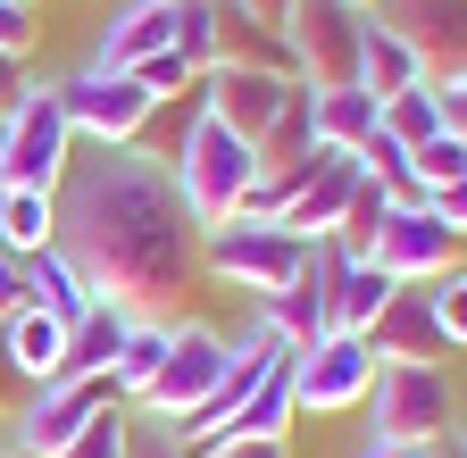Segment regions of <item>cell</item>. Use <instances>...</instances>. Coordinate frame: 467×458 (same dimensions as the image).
<instances>
[{
  "label": "cell",
  "instance_id": "1",
  "mask_svg": "<svg viewBox=\"0 0 467 458\" xmlns=\"http://www.w3.org/2000/svg\"><path fill=\"white\" fill-rule=\"evenodd\" d=\"M58 250L76 259L92 300L167 317V300L201 275V225L184 217L159 150L92 142L58 184Z\"/></svg>",
  "mask_w": 467,
  "mask_h": 458
},
{
  "label": "cell",
  "instance_id": "2",
  "mask_svg": "<svg viewBox=\"0 0 467 458\" xmlns=\"http://www.w3.org/2000/svg\"><path fill=\"white\" fill-rule=\"evenodd\" d=\"M167 176H175L184 217L209 234V225H234V217H243V200H251V184H259V150H251L243 134H225L209 108H192L184 142L167 150Z\"/></svg>",
  "mask_w": 467,
  "mask_h": 458
},
{
  "label": "cell",
  "instance_id": "3",
  "mask_svg": "<svg viewBox=\"0 0 467 458\" xmlns=\"http://www.w3.org/2000/svg\"><path fill=\"white\" fill-rule=\"evenodd\" d=\"M301 267H309V242L292 234V225L234 217V225H209V234H201V275H217L225 292L275 300L284 283H301Z\"/></svg>",
  "mask_w": 467,
  "mask_h": 458
},
{
  "label": "cell",
  "instance_id": "4",
  "mask_svg": "<svg viewBox=\"0 0 467 458\" xmlns=\"http://www.w3.org/2000/svg\"><path fill=\"white\" fill-rule=\"evenodd\" d=\"M359 409H368V442L434 450V442H451L459 392H451V367H376V383H368Z\"/></svg>",
  "mask_w": 467,
  "mask_h": 458
},
{
  "label": "cell",
  "instance_id": "5",
  "mask_svg": "<svg viewBox=\"0 0 467 458\" xmlns=\"http://www.w3.org/2000/svg\"><path fill=\"white\" fill-rule=\"evenodd\" d=\"M225 359H234V341L217 333V325H201V317H175V341H167V367H159V383L142 392V425H159V433H175L201 400L225 383Z\"/></svg>",
  "mask_w": 467,
  "mask_h": 458
},
{
  "label": "cell",
  "instance_id": "6",
  "mask_svg": "<svg viewBox=\"0 0 467 458\" xmlns=\"http://www.w3.org/2000/svg\"><path fill=\"white\" fill-rule=\"evenodd\" d=\"M359 34H368V9H350V0H292V17H284L292 76L309 92L359 84Z\"/></svg>",
  "mask_w": 467,
  "mask_h": 458
},
{
  "label": "cell",
  "instance_id": "7",
  "mask_svg": "<svg viewBox=\"0 0 467 458\" xmlns=\"http://www.w3.org/2000/svg\"><path fill=\"white\" fill-rule=\"evenodd\" d=\"M284 383H292V409H301V417H342V409L368 400L376 351L359 333H326V341H309V351L284 359Z\"/></svg>",
  "mask_w": 467,
  "mask_h": 458
},
{
  "label": "cell",
  "instance_id": "8",
  "mask_svg": "<svg viewBox=\"0 0 467 458\" xmlns=\"http://www.w3.org/2000/svg\"><path fill=\"white\" fill-rule=\"evenodd\" d=\"M76 167V134L58 117V92L34 84L17 108H9V150H0V184H26V192H58Z\"/></svg>",
  "mask_w": 467,
  "mask_h": 458
},
{
  "label": "cell",
  "instance_id": "9",
  "mask_svg": "<svg viewBox=\"0 0 467 458\" xmlns=\"http://www.w3.org/2000/svg\"><path fill=\"white\" fill-rule=\"evenodd\" d=\"M109 375H58V383H34L26 400H17V417H9V450H26V458H58L100 409H109Z\"/></svg>",
  "mask_w": 467,
  "mask_h": 458
},
{
  "label": "cell",
  "instance_id": "10",
  "mask_svg": "<svg viewBox=\"0 0 467 458\" xmlns=\"http://www.w3.org/2000/svg\"><path fill=\"white\" fill-rule=\"evenodd\" d=\"M50 92H58V117H67V134H76V142H142L150 108H159L134 76H100V67L58 76Z\"/></svg>",
  "mask_w": 467,
  "mask_h": 458
},
{
  "label": "cell",
  "instance_id": "11",
  "mask_svg": "<svg viewBox=\"0 0 467 458\" xmlns=\"http://www.w3.org/2000/svg\"><path fill=\"white\" fill-rule=\"evenodd\" d=\"M368 17L418 50L426 84H459L467 76V0H376Z\"/></svg>",
  "mask_w": 467,
  "mask_h": 458
},
{
  "label": "cell",
  "instance_id": "12",
  "mask_svg": "<svg viewBox=\"0 0 467 458\" xmlns=\"http://www.w3.org/2000/svg\"><path fill=\"white\" fill-rule=\"evenodd\" d=\"M201 108L225 126V134H243V142H259L292 100H301V76H275V67H201Z\"/></svg>",
  "mask_w": 467,
  "mask_h": 458
},
{
  "label": "cell",
  "instance_id": "13",
  "mask_svg": "<svg viewBox=\"0 0 467 458\" xmlns=\"http://www.w3.org/2000/svg\"><path fill=\"white\" fill-rule=\"evenodd\" d=\"M459 234H451V225L434 217V209H392L384 225H376V267L392 275V283H434V275H451L459 267Z\"/></svg>",
  "mask_w": 467,
  "mask_h": 458
},
{
  "label": "cell",
  "instance_id": "14",
  "mask_svg": "<svg viewBox=\"0 0 467 458\" xmlns=\"http://www.w3.org/2000/svg\"><path fill=\"white\" fill-rule=\"evenodd\" d=\"M376 367H451V341L434 325V300H426V283H400V292L384 300V317L359 333Z\"/></svg>",
  "mask_w": 467,
  "mask_h": 458
},
{
  "label": "cell",
  "instance_id": "15",
  "mask_svg": "<svg viewBox=\"0 0 467 458\" xmlns=\"http://www.w3.org/2000/svg\"><path fill=\"white\" fill-rule=\"evenodd\" d=\"M175 9L184 0H126L100 34H92V59L84 67H100V76H134L142 59H159V50H175Z\"/></svg>",
  "mask_w": 467,
  "mask_h": 458
},
{
  "label": "cell",
  "instance_id": "16",
  "mask_svg": "<svg viewBox=\"0 0 467 458\" xmlns=\"http://www.w3.org/2000/svg\"><path fill=\"white\" fill-rule=\"evenodd\" d=\"M392 292H400V283H392L376 259H350V250L326 242V325H334V333H368Z\"/></svg>",
  "mask_w": 467,
  "mask_h": 458
},
{
  "label": "cell",
  "instance_id": "17",
  "mask_svg": "<svg viewBox=\"0 0 467 458\" xmlns=\"http://www.w3.org/2000/svg\"><path fill=\"white\" fill-rule=\"evenodd\" d=\"M0 341H9V367L26 375V392L67 375V325H58V317H42V309H17L9 325H0Z\"/></svg>",
  "mask_w": 467,
  "mask_h": 458
},
{
  "label": "cell",
  "instance_id": "18",
  "mask_svg": "<svg viewBox=\"0 0 467 458\" xmlns=\"http://www.w3.org/2000/svg\"><path fill=\"white\" fill-rule=\"evenodd\" d=\"M309 134L317 150H342V158H359L376 142V100L359 84H342V92H309Z\"/></svg>",
  "mask_w": 467,
  "mask_h": 458
},
{
  "label": "cell",
  "instance_id": "19",
  "mask_svg": "<svg viewBox=\"0 0 467 458\" xmlns=\"http://www.w3.org/2000/svg\"><path fill=\"white\" fill-rule=\"evenodd\" d=\"M167 341H175V317H134L126 351H117V367H109V392L126 400V409H142V392L159 383V367H167Z\"/></svg>",
  "mask_w": 467,
  "mask_h": 458
},
{
  "label": "cell",
  "instance_id": "20",
  "mask_svg": "<svg viewBox=\"0 0 467 458\" xmlns=\"http://www.w3.org/2000/svg\"><path fill=\"white\" fill-rule=\"evenodd\" d=\"M426 84V67H418V50H409L400 34H384L376 17H368V34H359V92L384 108L392 92H418Z\"/></svg>",
  "mask_w": 467,
  "mask_h": 458
},
{
  "label": "cell",
  "instance_id": "21",
  "mask_svg": "<svg viewBox=\"0 0 467 458\" xmlns=\"http://www.w3.org/2000/svg\"><path fill=\"white\" fill-rule=\"evenodd\" d=\"M126 333H134V309L92 300V309L67 325V375H109V367H117V351H126Z\"/></svg>",
  "mask_w": 467,
  "mask_h": 458
},
{
  "label": "cell",
  "instance_id": "22",
  "mask_svg": "<svg viewBox=\"0 0 467 458\" xmlns=\"http://www.w3.org/2000/svg\"><path fill=\"white\" fill-rule=\"evenodd\" d=\"M26 309H42V317H58V325H76V317L92 309V292H84V275H76V259L58 250V242L26 259Z\"/></svg>",
  "mask_w": 467,
  "mask_h": 458
},
{
  "label": "cell",
  "instance_id": "23",
  "mask_svg": "<svg viewBox=\"0 0 467 458\" xmlns=\"http://www.w3.org/2000/svg\"><path fill=\"white\" fill-rule=\"evenodd\" d=\"M0 242L17 259L58 242V192H26V184H0Z\"/></svg>",
  "mask_w": 467,
  "mask_h": 458
},
{
  "label": "cell",
  "instance_id": "24",
  "mask_svg": "<svg viewBox=\"0 0 467 458\" xmlns=\"http://www.w3.org/2000/svg\"><path fill=\"white\" fill-rule=\"evenodd\" d=\"M292 425H301V409H292V383H284V367L234 409V425L225 433H243V442H292Z\"/></svg>",
  "mask_w": 467,
  "mask_h": 458
},
{
  "label": "cell",
  "instance_id": "25",
  "mask_svg": "<svg viewBox=\"0 0 467 458\" xmlns=\"http://www.w3.org/2000/svg\"><path fill=\"white\" fill-rule=\"evenodd\" d=\"M251 150H259V176H292V167H301V158L317 150V134H309V84H301V100H292L284 117H275V126L251 142Z\"/></svg>",
  "mask_w": 467,
  "mask_h": 458
},
{
  "label": "cell",
  "instance_id": "26",
  "mask_svg": "<svg viewBox=\"0 0 467 458\" xmlns=\"http://www.w3.org/2000/svg\"><path fill=\"white\" fill-rule=\"evenodd\" d=\"M376 126L400 142V150H418V142H434L442 134V108H434V84H418V92H392L384 108H376Z\"/></svg>",
  "mask_w": 467,
  "mask_h": 458
},
{
  "label": "cell",
  "instance_id": "27",
  "mask_svg": "<svg viewBox=\"0 0 467 458\" xmlns=\"http://www.w3.org/2000/svg\"><path fill=\"white\" fill-rule=\"evenodd\" d=\"M126 442H134V409H126V400H109V409L58 450V458H126Z\"/></svg>",
  "mask_w": 467,
  "mask_h": 458
},
{
  "label": "cell",
  "instance_id": "28",
  "mask_svg": "<svg viewBox=\"0 0 467 458\" xmlns=\"http://www.w3.org/2000/svg\"><path fill=\"white\" fill-rule=\"evenodd\" d=\"M409 176H418V192H442V184H459V176H467V142H459V134H434V142H418V150H409Z\"/></svg>",
  "mask_w": 467,
  "mask_h": 458
},
{
  "label": "cell",
  "instance_id": "29",
  "mask_svg": "<svg viewBox=\"0 0 467 458\" xmlns=\"http://www.w3.org/2000/svg\"><path fill=\"white\" fill-rule=\"evenodd\" d=\"M217 17H225V0H184V9H175V50H184L192 67L217 59Z\"/></svg>",
  "mask_w": 467,
  "mask_h": 458
},
{
  "label": "cell",
  "instance_id": "30",
  "mask_svg": "<svg viewBox=\"0 0 467 458\" xmlns=\"http://www.w3.org/2000/svg\"><path fill=\"white\" fill-rule=\"evenodd\" d=\"M426 300H434V325H442V341H451V351H467V267L434 275V283H426Z\"/></svg>",
  "mask_w": 467,
  "mask_h": 458
},
{
  "label": "cell",
  "instance_id": "31",
  "mask_svg": "<svg viewBox=\"0 0 467 458\" xmlns=\"http://www.w3.org/2000/svg\"><path fill=\"white\" fill-rule=\"evenodd\" d=\"M134 84H142L150 100H175V92H192V84H201V67L184 59V50H159V59H142V67H134Z\"/></svg>",
  "mask_w": 467,
  "mask_h": 458
},
{
  "label": "cell",
  "instance_id": "32",
  "mask_svg": "<svg viewBox=\"0 0 467 458\" xmlns=\"http://www.w3.org/2000/svg\"><path fill=\"white\" fill-rule=\"evenodd\" d=\"M34 9H26V0H0V50H26V59H34Z\"/></svg>",
  "mask_w": 467,
  "mask_h": 458
},
{
  "label": "cell",
  "instance_id": "33",
  "mask_svg": "<svg viewBox=\"0 0 467 458\" xmlns=\"http://www.w3.org/2000/svg\"><path fill=\"white\" fill-rule=\"evenodd\" d=\"M17 309H26V259H17L9 242H0V325H9Z\"/></svg>",
  "mask_w": 467,
  "mask_h": 458
},
{
  "label": "cell",
  "instance_id": "34",
  "mask_svg": "<svg viewBox=\"0 0 467 458\" xmlns=\"http://www.w3.org/2000/svg\"><path fill=\"white\" fill-rule=\"evenodd\" d=\"M192 458H292V442H243V433H225V442H209Z\"/></svg>",
  "mask_w": 467,
  "mask_h": 458
},
{
  "label": "cell",
  "instance_id": "35",
  "mask_svg": "<svg viewBox=\"0 0 467 458\" xmlns=\"http://www.w3.org/2000/svg\"><path fill=\"white\" fill-rule=\"evenodd\" d=\"M426 209H434V217L451 225V234L467 242V176H459V184H442V192H426Z\"/></svg>",
  "mask_w": 467,
  "mask_h": 458
},
{
  "label": "cell",
  "instance_id": "36",
  "mask_svg": "<svg viewBox=\"0 0 467 458\" xmlns=\"http://www.w3.org/2000/svg\"><path fill=\"white\" fill-rule=\"evenodd\" d=\"M126 458H192V450L175 442V433H159V425H142V417H134V442H126Z\"/></svg>",
  "mask_w": 467,
  "mask_h": 458
},
{
  "label": "cell",
  "instance_id": "37",
  "mask_svg": "<svg viewBox=\"0 0 467 458\" xmlns=\"http://www.w3.org/2000/svg\"><path fill=\"white\" fill-rule=\"evenodd\" d=\"M34 92V67H26V50H0V108H17Z\"/></svg>",
  "mask_w": 467,
  "mask_h": 458
},
{
  "label": "cell",
  "instance_id": "38",
  "mask_svg": "<svg viewBox=\"0 0 467 458\" xmlns=\"http://www.w3.org/2000/svg\"><path fill=\"white\" fill-rule=\"evenodd\" d=\"M434 108H442V134L467 142V76H459V84H434Z\"/></svg>",
  "mask_w": 467,
  "mask_h": 458
},
{
  "label": "cell",
  "instance_id": "39",
  "mask_svg": "<svg viewBox=\"0 0 467 458\" xmlns=\"http://www.w3.org/2000/svg\"><path fill=\"white\" fill-rule=\"evenodd\" d=\"M234 17H251V25H267V34H284V17H292V0H225Z\"/></svg>",
  "mask_w": 467,
  "mask_h": 458
},
{
  "label": "cell",
  "instance_id": "40",
  "mask_svg": "<svg viewBox=\"0 0 467 458\" xmlns=\"http://www.w3.org/2000/svg\"><path fill=\"white\" fill-rule=\"evenodd\" d=\"M17 400H26V375L9 367V341H0V417H17Z\"/></svg>",
  "mask_w": 467,
  "mask_h": 458
},
{
  "label": "cell",
  "instance_id": "41",
  "mask_svg": "<svg viewBox=\"0 0 467 458\" xmlns=\"http://www.w3.org/2000/svg\"><path fill=\"white\" fill-rule=\"evenodd\" d=\"M359 458H418V450H400V442H368Z\"/></svg>",
  "mask_w": 467,
  "mask_h": 458
},
{
  "label": "cell",
  "instance_id": "42",
  "mask_svg": "<svg viewBox=\"0 0 467 458\" xmlns=\"http://www.w3.org/2000/svg\"><path fill=\"white\" fill-rule=\"evenodd\" d=\"M451 450H459V458H467V409H459V417H451Z\"/></svg>",
  "mask_w": 467,
  "mask_h": 458
},
{
  "label": "cell",
  "instance_id": "43",
  "mask_svg": "<svg viewBox=\"0 0 467 458\" xmlns=\"http://www.w3.org/2000/svg\"><path fill=\"white\" fill-rule=\"evenodd\" d=\"M418 458H459V450H451V442H434V450H418Z\"/></svg>",
  "mask_w": 467,
  "mask_h": 458
},
{
  "label": "cell",
  "instance_id": "44",
  "mask_svg": "<svg viewBox=\"0 0 467 458\" xmlns=\"http://www.w3.org/2000/svg\"><path fill=\"white\" fill-rule=\"evenodd\" d=\"M0 150H9V108H0Z\"/></svg>",
  "mask_w": 467,
  "mask_h": 458
},
{
  "label": "cell",
  "instance_id": "45",
  "mask_svg": "<svg viewBox=\"0 0 467 458\" xmlns=\"http://www.w3.org/2000/svg\"><path fill=\"white\" fill-rule=\"evenodd\" d=\"M0 458H26V450H9V442H0Z\"/></svg>",
  "mask_w": 467,
  "mask_h": 458
},
{
  "label": "cell",
  "instance_id": "46",
  "mask_svg": "<svg viewBox=\"0 0 467 458\" xmlns=\"http://www.w3.org/2000/svg\"><path fill=\"white\" fill-rule=\"evenodd\" d=\"M350 9H376V0H350Z\"/></svg>",
  "mask_w": 467,
  "mask_h": 458
},
{
  "label": "cell",
  "instance_id": "47",
  "mask_svg": "<svg viewBox=\"0 0 467 458\" xmlns=\"http://www.w3.org/2000/svg\"><path fill=\"white\" fill-rule=\"evenodd\" d=\"M26 9H42V0H26Z\"/></svg>",
  "mask_w": 467,
  "mask_h": 458
}]
</instances>
